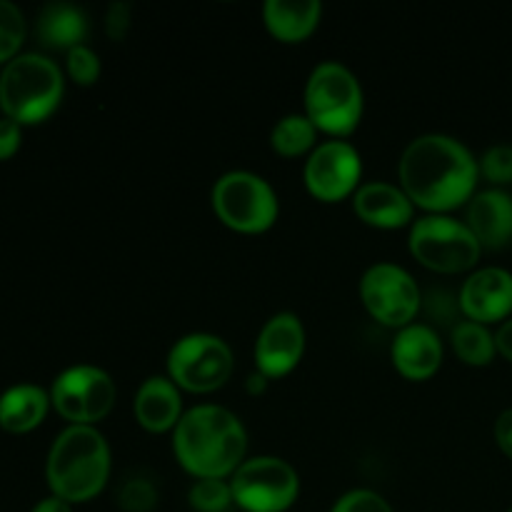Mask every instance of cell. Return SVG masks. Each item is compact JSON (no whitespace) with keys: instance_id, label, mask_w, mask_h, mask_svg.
<instances>
[{"instance_id":"5","label":"cell","mask_w":512,"mask_h":512,"mask_svg":"<svg viewBox=\"0 0 512 512\" xmlns=\"http://www.w3.org/2000/svg\"><path fill=\"white\" fill-rule=\"evenodd\" d=\"M363 105V88L353 70L335 60L315 65L305 83V115L320 133L348 138L360 125Z\"/></svg>"},{"instance_id":"30","label":"cell","mask_w":512,"mask_h":512,"mask_svg":"<svg viewBox=\"0 0 512 512\" xmlns=\"http://www.w3.org/2000/svg\"><path fill=\"white\" fill-rule=\"evenodd\" d=\"M330 512H393L388 505V500L383 495H378L375 490H350L343 498H338V503L333 505Z\"/></svg>"},{"instance_id":"21","label":"cell","mask_w":512,"mask_h":512,"mask_svg":"<svg viewBox=\"0 0 512 512\" xmlns=\"http://www.w3.org/2000/svg\"><path fill=\"white\" fill-rule=\"evenodd\" d=\"M48 393L38 385H15L0 395V428L8 433H28L43 423L48 413Z\"/></svg>"},{"instance_id":"7","label":"cell","mask_w":512,"mask_h":512,"mask_svg":"<svg viewBox=\"0 0 512 512\" xmlns=\"http://www.w3.org/2000/svg\"><path fill=\"white\" fill-rule=\"evenodd\" d=\"M210 200L220 223L238 233H265L278 220L280 205L273 185L248 170L220 175Z\"/></svg>"},{"instance_id":"13","label":"cell","mask_w":512,"mask_h":512,"mask_svg":"<svg viewBox=\"0 0 512 512\" xmlns=\"http://www.w3.org/2000/svg\"><path fill=\"white\" fill-rule=\"evenodd\" d=\"M305 353L303 320L295 313H278L260 328L255 340V365L268 380L283 378Z\"/></svg>"},{"instance_id":"34","label":"cell","mask_w":512,"mask_h":512,"mask_svg":"<svg viewBox=\"0 0 512 512\" xmlns=\"http://www.w3.org/2000/svg\"><path fill=\"white\" fill-rule=\"evenodd\" d=\"M495 345H498V353L512 363V318L505 320L498 328V333H495Z\"/></svg>"},{"instance_id":"15","label":"cell","mask_w":512,"mask_h":512,"mask_svg":"<svg viewBox=\"0 0 512 512\" xmlns=\"http://www.w3.org/2000/svg\"><path fill=\"white\" fill-rule=\"evenodd\" d=\"M390 358L403 378L428 380L443 365V340L433 325L410 323L393 338Z\"/></svg>"},{"instance_id":"20","label":"cell","mask_w":512,"mask_h":512,"mask_svg":"<svg viewBox=\"0 0 512 512\" xmlns=\"http://www.w3.org/2000/svg\"><path fill=\"white\" fill-rule=\"evenodd\" d=\"M323 5L318 0H268L263 18L270 35L283 43H300L318 28Z\"/></svg>"},{"instance_id":"11","label":"cell","mask_w":512,"mask_h":512,"mask_svg":"<svg viewBox=\"0 0 512 512\" xmlns=\"http://www.w3.org/2000/svg\"><path fill=\"white\" fill-rule=\"evenodd\" d=\"M115 380L95 365H73L55 378L50 403L73 425H95L113 410Z\"/></svg>"},{"instance_id":"10","label":"cell","mask_w":512,"mask_h":512,"mask_svg":"<svg viewBox=\"0 0 512 512\" xmlns=\"http://www.w3.org/2000/svg\"><path fill=\"white\" fill-rule=\"evenodd\" d=\"M360 298L368 313L388 328H405L423 305V293L405 268L395 263H375L360 280Z\"/></svg>"},{"instance_id":"24","label":"cell","mask_w":512,"mask_h":512,"mask_svg":"<svg viewBox=\"0 0 512 512\" xmlns=\"http://www.w3.org/2000/svg\"><path fill=\"white\" fill-rule=\"evenodd\" d=\"M188 503L195 512H225L233 505L230 480L203 478L195 480L188 493Z\"/></svg>"},{"instance_id":"37","label":"cell","mask_w":512,"mask_h":512,"mask_svg":"<svg viewBox=\"0 0 512 512\" xmlns=\"http://www.w3.org/2000/svg\"><path fill=\"white\" fill-rule=\"evenodd\" d=\"M510 512H512V508H510Z\"/></svg>"},{"instance_id":"4","label":"cell","mask_w":512,"mask_h":512,"mask_svg":"<svg viewBox=\"0 0 512 512\" xmlns=\"http://www.w3.org/2000/svg\"><path fill=\"white\" fill-rule=\"evenodd\" d=\"M63 98V73L50 58L25 53L0 73V108L15 123H40Z\"/></svg>"},{"instance_id":"1","label":"cell","mask_w":512,"mask_h":512,"mask_svg":"<svg viewBox=\"0 0 512 512\" xmlns=\"http://www.w3.org/2000/svg\"><path fill=\"white\" fill-rule=\"evenodd\" d=\"M398 173L400 188L413 205L430 215H445L470 203L478 188L480 163L458 138L428 133L405 148Z\"/></svg>"},{"instance_id":"35","label":"cell","mask_w":512,"mask_h":512,"mask_svg":"<svg viewBox=\"0 0 512 512\" xmlns=\"http://www.w3.org/2000/svg\"><path fill=\"white\" fill-rule=\"evenodd\" d=\"M33 512H73V508H70V503H65V500L50 495V498L40 500V503L33 508Z\"/></svg>"},{"instance_id":"8","label":"cell","mask_w":512,"mask_h":512,"mask_svg":"<svg viewBox=\"0 0 512 512\" xmlns=\"http://www.w3.org/2000/svg\"><path fill=\"white\" fill-rule=\"evenodd\" d=\"M233 503L245 512H285L300 495L298 470L283 458L258 455L230 475Z\"/></svg>"},{"instance_id":"14","label":"cell","mask_w":512,"mask_h":512,"mask_svg":"<svg viewBox=\"0 0 512 512\" xmlns=\"http://www.w3.org/2000/svg\"><path fill=\"white\" fill-rule=\"evenodd\" d=\"M460 308L465 320L490 325L510 318L512 273L505 268H480L460 288Z\"/></svg>"},{"instance_id":"19","label":"cell","mask_w":512,"mask_h":512,"mask_svg":"<svg viewBox=\"0 0 512 512\" xmlns=\"http://www.w3.org/2000/svg\"><path fill=\"white\" fill-rule=\"evenodd\" d=\"M35 33L45 48L68 50L70 53L78 45H85V38L90 33L88 15L73 3H50L40 10Z\"/></svg>"},{"instance_id":"16","label":"cell","mask_w":512,"mask_h":512,"mask_svg":"<svg viewBox=\"0 0 512 512\" xmlns=\"http://www.w3.org/2000/svg\"><path fill=\"white\" fill-rule=\"evenodd\" d=\"M353 208L363 223L380 230H395L405 228V225H413L415 215V205L405 195V190L393 183H383V180L360 185L358 193L353 195Z\"/></svg>"},{"instance_id":"32","label":"cell","mask_w":512,"mask_h":512,"mask_svg":"<svg viewBox=\"0 0 512 512\" xmlns=\"http://www.w3.org/2000/svg\"><path fill=\"white\" fill-rule=\"evenodd\" d=\"M20 148V123L13 118L0 120V160H8Z\"/></svg>"},{"instance_id":"3","label":"cell","mask_w":512,"mask_h":512,"mask_svg":"<svg viewBox=\"0 0 512 512\" xmlns=\"http://www.w3.org/2000/svg\"><path fill=\"white\" fill-rule=\"evenodd\" d=\"M48 485L65 503H88L110 478V445L93 425H70L55 438L45 465Z\"/></svg>"},{"instance_id":"2","label":"cell","mask_w":512,"mask_h":512,"mask_svg":"<svg viewBox=\"0 0 512 512\" xmlns=\"http://www.w3.org/2000/svg\"><path fill=\"white\" fill-rule=\"evenodd\" d=\"M173 450L178 463L198 480H225L245 463L248 433L238 415L223 405H195L175 425Z\"/></svg>"},{"instance_id":"22","label":"cell","mask_w":512,"mask_h":512,"mask_svg":"<svg viewBox=\"0 0 512 512\" xmlns=\"http://www.w3.org/2000/svg\"><path fill=\"white\" fill-rule=\"evenodd\" d=\"M450 340H453V350L463 363L483 368V365L493 363L498 345H495V335L490 333L488 325L473 323V320H460L453 330H450Z\"/></svg>"},{"instance_id":"6","label":"cell","mask_w":512,"mask_h":512,"mask_svg":"<svg viewBox=\"0 0 512 512\" xmlns=\"http://www.w3.org/2000/svg\"><path fill=\"white\" fill-rule=\"evenodd\" d=\"M408 245L420 265L445 275L475 268L483 253L473 230L450 215H423L413 220Z\"/></svg>"},{"instance_id":"25","label":"cell","mask_w":512,"mask_h":512,"mask_svg":"<svg viewBox=\"0 0 512 512\" xmlns=\"http://www.w3.org/2000/svg\"><path fill=\"white\" fill-rule=\"evenodd\" d=\"M118 505L125 512H153L158 505V488L145 475L125 478L118 490Z\"/></svg>"},{"instance_id":"29","label":"cell","mask_w":512,"mask_h":512,"mask_svg":"<svg viewBox=\"0 0 512 512\" xmlns=\"http://www.w3.org/2000/svg\"><path fill=\"white\" fill-rule=\"evenodd\" d=\"M68 73L78 85H93L100 78V58L88 45H78L68 53Z\"/></svg>"},{"instance_id":"17","label":"cell","mask_w":512,"mask_h":512,"mask_svg":"<svg viewBox=\"0 0 512 512\" xmlns=\"http://www.w3.org/2000/svg\"><path fill=\"white\" fill-rule=\"evenodd\" d=\"M465 225L478 243L488 250H500L512 243V195L500 188L475 193L468 203Z\"/></svg>"},{"instance_id":"28","label":"cell","mask_w":512,"mask_h":512,"mask_svg":"<svg viewBox=\"0 0 512 512\" xmlns=\"http://www.w3.org/2000/svg\"><path fill=\"white\" fill-rule=\"evenodd\" d=\"M480 175L493 185H510L512 183V145H493L485 150L480 158Z\"/></svg>"},{"instance_id":"23","label":"cell","mask_w":512,"mask_h":512,"mask_svg":"<svg viewBox=\"0 0 512 512\" xmlns=\"http://www.w3.org/2000/svg\"><path fill=\"white\" fill-rule=\"evenodd\" d=\"M315 135L318 128L310 123L305 113H290L275 123L273 133H270V145L283 158H298L303 153H313L315 150Z\"/></svg>"},{"instance_id":"27","label":"cell","mask_w":512,"mask_h":512,"mask_svg":"<svg viewBox=\"0 0 512 512\" xmlns=\"http://www.w3.org/2000/svg\"><path fill=\"white\" fill-rule=\"evenodd\" d=\"M420 308H425V315H428L430 323L445 325V328L450 330L460 323L458 318L463 315L460 298H455L453 293H448V290L443 288L430 290V293L423 298V305H420Z\"/></svg>"},{"instance_id":"36","label":"cell","mask_w":512,"mask_h":512,"mask_svg":"<svg viewBox=\"0 0 512 512\" xmlns=\"http://www.w3.org/2000/svg\"><path fill=\"white\" fill-rule=\"evenodd\" d=\"M265 388H268V378H265L263 373H258V370H255V373H250L248 380H245V390H248L250 395L265 393Z\"/></svg>"},{"instance_id":"18","label":"cell","mask_w":512,"mask_h":512,"mask_svg":"<svg viewBox=\"0 0 512 512\" xmlns=\"http://www.w3.org/2000/svg\"><path fill=\"white\" fill-rule=\"evenodd\" d=\"M135 420L150 433H165L175 430V425L183 418V395L180 388L170 378L153 375L143 380L133 400Z\"/></svg>"},{"instance_id":"26","label":"cell","mask_w":512,"mask_h":512,"mask_svg":"<svg viewBox=\"0 0 512 512\" xmlns=\"http://www.w3.org/2000/svg\"><path fill=\"white\" fill-rule=\"evenodd\" d=\"M25 40V18L13 3L0 0V63L13 60Z\"/></svg>"},{"instance_id":"33","label":"cell","mask_w":512,"mask_h":512,"mask_svg":"<svg viewBox=\"0 0 512 512\" xmlns=\"http://www.w3.org/2000/svg\"><path fill=\"white\" fill-rule=\"evenodd\" d=\"M495 440H498L500 450L512 460V408L500 413V418L495 420Z\"/></svg>"},{"instance_id":"12","label":"cell","mask_w":512,"mask_h":512,"mask_svg":"<svg viewBox=\"0 0 512 512\" xmlns=\"http://www.w3.org/2000/svg\"><path fill=\"white\" fill-rule=\"evenodd\" d=\"M363 160L348 140H325L305 160V188L315 200L338 203L358 193Z\"/></svg>"},{"instance_id":"9","label":"cell","mask_w":512,"mask_h":512,"mask_svg":"<svg viewBox=\"0 0 512 512\" xmlns=\"http://www.w3.org/2000/svg\"><path fill=\"white\" fill-rule=\"evenodd\" d=\"M233 375V350L213 333L183 335L168 353V378L188 393H213Z\"/></svg>"},{"instance_id":"31","label":"cell","mask_w":512,"mask_h":512,"mask_svg":"<svg viewBox=\"0 0 512 512\" xmlns=\"http://www.w3.org/2000/svg\"><path fill=\"white\" fill-rule=\"evenodd\" d=\"M130 13H133V5L125 3V0H115L110 3L108 13H105V33L110 40H123L130 30Z\"/></svg>"}]
</instances>
